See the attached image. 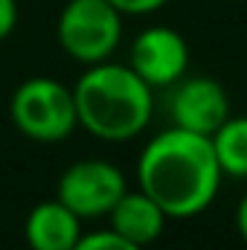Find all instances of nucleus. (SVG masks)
<instances>
[{
  "label": "nucleus",
  "instance_id": "1",
  "mask_svg": "<svg viewBox=\"0 0 247 250\" xmlns=\"http://www.w3.org/2000/svg\"><path fill=\"white\" fill-rule=\"evenodd\" d=\"M221 178L209 137L178 125L154 134L137 157L140 189L169 218L201 215L215 201Z\"/></svg>",
  "mask_w": 247,
  "mask_h": 250
},
{
  "label": "nucleus",
  "instance_id": "2",
  "mask_svg": "<svg viewBox=\"0 0 247 250\" xmlns=\"http://www.w3.org/2000/svg\"><path fill=\"white\" fill-rule=\"evenodd\" d=\"M79 125L108 143H125L143 134L154 114V90L128 67L117 62L87 64L70 87Z\"/></svg>",
  "mask_w": 247,
  "mask_h": 250
},
{
  "label": "nucleus",
  "instance_id": "3",
  "mask_svg": "<svg viewBox=\"0 0 247 250\" xmlns=\"http://www.w3.org/2000/svg\"><path fill=\"white\" fill-rule=\"evenodd\" d=\"M9 114L15 128L35 143H62L79 128L73 90L50 76L21 82L12 93Z\"/></svg>",
  "mask_w": 247,
  "mask_h": 250
},
{
  "label": "nucleus",
  "instance_id": "4",
  "mask_svg": "<svg viewBox=\"0 0 247 250\" xmlns=\"http://www.w3.org/2000/svg\"><path fill=\"white\" fill-rule=\"evenodd\" d=\"M56 35L73 62L84 67L108 62L123 41V15L108 0H67Z\"/></svg>",
  "mask_w": 247,
  "mask_h": 250
},
{
  "label": "nucleus",
  "instance_id": "5",
  "mask_svg": "<svg viewBox=\"0 0 247 250\" xmlns=\"http://www.w3.org/2000/svg\"><path fill=\"white\" fill-rule=\"evenodd\" d=\"M125 189L128 184L117 163L90 157V160H76L73 166L64 169L56 187V198L84 221L108 215Z\"/></svg>",
  "mask_w": 247,
  "mask_h": 250
},
{
  "label": "nucleus",
  "instance_id": "6",
  "mask_svg": "<svg viewBox=\"0 0 247 250\" xmlns=\"http://www.w3.org/2000/svg\"><path fill=\"white\" fill-rule=\"evenodd\" d=\"M128 67L154 90V87H172L181 82L189 67V44L172 26H148L143 29L134 44Z\"/></svg>",
  "mask_w": 247,
  "mask_h": 250
},
{
  "label": "nucleus",
  "instance_id": "7",
  "mask_svg": "<svg viewBox=\"0 0 247 250\" xmlns=\"http://www.w3.org/2000/svg\"><path fill=\"white\" fill-rule=\"evenodd\" d=\"M172 87H175L172 102H169L172 125L209 137L230 117V96L221 82L209 76H195V79L175 82Z\"/></svg>",
  "mask_w": 247,
  "mask_h": 250
},
{
  "label": "nucleus",
  "instance_id": "8",
  "mask_svg": "<svg viewBox=\"0 0 247 250\" xmlns=\"http://www.w3.org/2000/svg\"><path fill=\"white\" fill-rule=\"evenodd\" d=\"M108 218H111V230L128 242H134L137 248L154 245L163 236L166 221H169V215L160 209V204L154 198H148L143 189H134V192L125 189L120 201L111 207Z\"/></svg>",
  "mask_w": 247,
  "mask_h": 250
},
{
  "label": "nucleus",
  "instance_id": "9",
  "mask_svg": "<svg viewBox=\"0 0 247 250\" xmlns=\"http://www.w3.org/2000/svg\"><path fill=\"white\" fill-rule=\"evenodd\" d=\"M23 239L29 250H73L82 239V218L59 198L41 201L23 221Z\"/></svg>",
  "mask_w": 247,
  "mask_h": 250
},
{
  "label": "nucleus",
  "instance_id": "10",
  "mask_svg": "<svg viewBox=\"0 0 247 250\" xmlns=\"http://www.w3.org/2000/svg\"><path fill=\"white\" fill-rule=\"evenodd\" d=\"M221 175L247 178V117H227L209 134Z\"/></svg>",
  "mask_w": 247,
  "mask_h": 250
},
{
  "label": "nucleus",
  "instance_id": "11",
  "mask_svg": "<svg viewBox=\"0 0 247 250\" xmlns=\"http://www.w3.org/2000/svg\"><path fill=\"white\" fill-rule=\"evenodd\" d=\"M73 250H145V248H137L134 242L123 239L120 233H114V230L108 227V230L82 233V239L76 242V248Z\"/></svg>",
  "mask_w": 247,
  "mask_h": 250
},
{
  "label": "nucleus",
  "instance_id": "12",
  "mask_svg": "<svg viewBox=\"0 0 247 250\" xmlns=\"http://www.w3.org/2000/svg\"><path fill=\"white\" fill-rule=\"evenodd\" d=\"M120 15H151L157 9H163L169 0H108Z\"/></svg>",
  "mask_w": 247,
  "mask_h": 250
},
{
  "label": "nucleus",
  "instance_id": "13",
  "mask_svg": "<svg viewBox=\"0 0 247 250\" xmlns=\"http://www.w3.org/2000/svg\"><path fill=\"white\" fill-rule=\"evenodd\" d=\"M18 26V0H0V41H6Z\"/></svg>",
  "mask_w": 247,
  "mask_h": 250
},
{
  "label": "nucleus",
  "instance_id": "14",
  "mask_svg": "<svg viewBox=\"0 0 247 250\" xmlns=\"http://www.w3.org/2000/svg\"><path fill=\"white\" fill-rule=\"evenodd\" d=\"M236 230H239L242 242L247 245V192L242 195V201H239V207H236Z\"/></svg>",
  "mask_w": 247,
  "mask_h": 250
}]
</instances>
